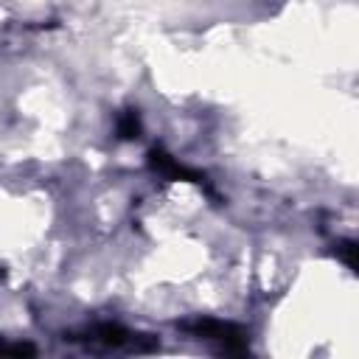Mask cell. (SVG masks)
<instances>
[{
  "mask_svg": "<svg viewBox=\"0 0 359 359\" xmlns=\"http://www.w3.org/2000/svg\"><path fill=\"white\" fill-rule=\"evenodd\" d=\"M149 165H151L157 174H163L165 180H185V182L205 185V174H199V171L182 165L177 157H171V154L163 151V149H151V151H149Z\"/></svg>",
  "mask_w": 359,
  "mask_h": 359,
  "instance_id": "3957f363",
  "label": "cell"
},
{
  "mask_svg": "<svg viewBox=\"0 0 359 359\" xmlns=\"http://www.w3.org/2000/svg\"><path fill=\"white\" fill-rule=\"evenodd\" d=\"M337 255L345 261L348 269H356V244L353 241H339L337 244Z\"/></svg>",
  "mask_w": 359,
  "mask_h": 359,
  "instance_id": "8992f818",
  "label": "cell"
},
{
  "mask_svg": "<svg viewBox=\"0 0 359 359\" xmlns=\"http://www.w3.org/2000/svg\"><path fill=\"white\" fill-rule=\"evenodd\" d=\"M191 337L213 342L222 353H247V331L236 323H224V320H210V317H196V320H185L180 323Z\"/></svg>",
  "mask_w": 359,
  "mask_h": 359,
  "instance_id": "7a4b0ae2",
  "label": "cell"
},
{
  "mask_svg": "<svg viewBox=\"0 0 359 359\" xmlns=\"http://www.w3.org/2000/svg\"><path fill=\"white\" fill-rule=\"evenodd\" d=\"M118 135L123 140H132V137H140V118L135 109H126L121 118H118Z\"/></svg>",
  "mask_w": 359,
  "mask_h": 359,
  "instance_id": "277c9868",
  "label": "cell"
},
{
  "mask_svg": "<svg viewBox=\"0 0 359 359\" xmlns=\"http://www.w3.org/2000/svg\"><path fill=\"white\" fill-rule=\"evenodd\" d=\"M65 339L84 342L87 348H104V351H121V348H126V351H151L154 348V339L140 342L137 334H132L129 328H123L118 323H93L84 331L67 334Z\"/></svg>",
  "mask_w": 359,
  "mask_h": 359,
  "instance_id": "6da1fadb",
  "label": "cell"
},
{
  "mask_svg": "<svg viewBox=\"0 0 359 359\" xmlns=\"http://www.w3.org/2000/svg\"><path fill=\"white\" fill-rule=\"evenodd\" d=\"M36 353L34 345H25V342H3L0 339V356H31Z\"/></svg>",
  "mask_w": 359,
  "mask_h": 359,
  "instance_id": "5b68a950",
  "label": "cell"
}]
</instances>
